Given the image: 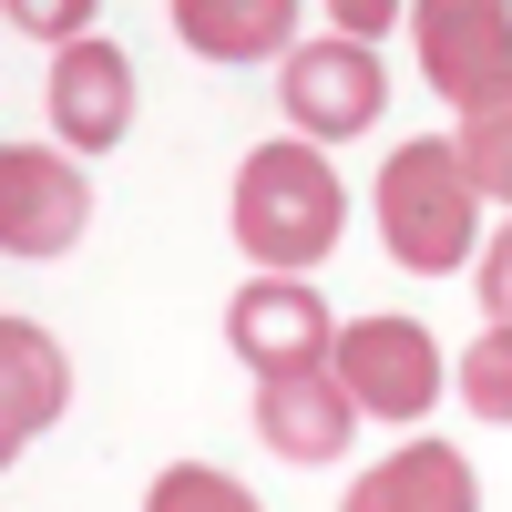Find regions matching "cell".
Instances as JSON below:
<instances>
[{"label":"cell","mask_w":512,"mask_h":512,"mask_svg":"<svg viewBox=\"0 0 512 512\" xmlns=\"http://www.w3.org/2000/svg\"><path fill=\"white\" fill-rule=\"evenodd\" d=\"M0 359H11V410H0V441H31L41 420L62 410V349H52L31 318H11V328H0Z\"/></svg>","instance_id":"obj_12"},{"label":"cell","mask_w":512,"mask_h":512,"mask_svg":"<svg viewBox=\"0 0 512 512\" xmlns=\"http://www.w3.org/2000/svg\"><path fill=\"white\" fill-rule=\"evenodd\" d=\"M461 400L482 420H512V328H482L472 349H461Z\"/></svg>","instance_id":"obj_14"},{"label":"cell","mask_w":512,"mask_h":512,"mask_svg":"<svg viewBox=\"0 0 512 512\" xmlns=\"http://www.w3.org/2000/svg\"><path fill=\"white\" fill-rule=\"evenodd\" d=\"M482 308H492V328H512V226L482 246Z\"/></svg>","instance_id":"obj_16"},{"label":"cell","mask_w":512,"mask_h":512,"mask_svg":"<svg viewBox=\"0 0 512 512\" xmlns=\"http://www.w3.org/2000/svg\"><path fill=\"white\" fill-rule=\"evenodd\" d=\"M175 31L205 62H267L287 41V0H175Z\"/></svg>","instance_id":"obj_11"},{"label":"cell","mask_w":512,"mask_h":512,"mask_svg":"<svg viewBox=\"0 0 512 512\" xmlns=\"http://www.w3.org/2000/svg\"><path fill=\"white\" fill-rule=\"evenodd\" d=\"M226 338H236V359L256 379H297V369L328 359V308H318L308 277H256L226 308Z\"/></svg>","instance_id":"obj_5"},{"label":"cell","mask_w":512,"mask_h":512,"mask_svg":"<svg viewBox=\"0 0 512 512\" xmlns=\"http://www.w3.org/2000/svg\"><path fill=\"white\" fill-rule=\"evenodd\" d=\"M420 52H431V82L461 113L512 93V11H492V0H431L420 11Z\"/></svg>","instance_id":"obj_4"},{"label":"cell","mask_w":512,"mask_h":512,"mask_svg":"<svg viewBox=\"0 0 512 512\" xmlns=\"http://www.w3.org/2000/svg\"><path fill=\"white\" fill-rule=\"evenodd\" d=\"M369 31H390V11L379 0H338V41H369Z\"/></svg>","instance_id":"obj_17"},{"label":"cell","mask_w":512,"mask_h":512,"mask_svg":"<svg viewBox=\"0 0 512 512\" xmlns=\"http://www.w3.org/2000/svg\"><path fill=\"white\" fill-rule=\"evenodd\" d=\"M256 431H267V451H287V461H338L349 451V390H338L328 369L267 379V390H256Z\"/></svg>","instance_id":"obj_9"},{"label":"cell","mask_w":512,"mask_h":512,"mask_svg":"<svg viewBox=\"0 0 512 512\" xmlns=\"http://www.w3.org/2000/svg\"><path fill=\"white\" fill-rule=\"evenodd\" d=\"M379 103H390V82H379V52H369V41H308V52L287 62V113H297V134H308V144L379 123Z\"/></svg>","instance_id":"obj_6"},{"label":"cell","mask_w":512,"mask_h":512,"mask_svg":"<svg viewBox=\"0 0 512 512\" xmlns=\"http://www.w3.org/2000/svg\"><path fill=\"white\" fill-rule=\"evenodd\" d=\"M52 123L82 154L123 144V123H134V62H123L113 41H72V52L52 62Z\"/></svg>","instance_id":"obj_8"},{"label":"cell","mask_w":512,"mask_h":512,"mask_svg":"<svg viewBox=\"0 0 512 512\" xmlns=\"http://www.w3.org/2000/svg\"><path fill=\"white\" fill-rule=\"evenodd\" d=\"M338 512H482V482H472V461H461V451L410 441L400 461H379Z\"/></svg>","instance_id":"obj_10"},{"label":"cell","mask_w":512,"mask_h":512,"mask_svg":"<svg viewBox=\"0 0 512 512\" xmlns=\"http://www.w3.org/2000/svg\"><path fill=\"white\" fill-rule=\"evenodd\" d=\"M82 175L62 154H31V144H11L0 154V246L11 256H62L72 236H82Z\"/></svg>","instance_id":"obj_7"},{"label":"cell","mask_w":512,"mask_h":512,"mask_svg":"<svg viewBox=\"0 0 512 512\" xmlns=\"http://www.w3.org/2000/svg\"><path fill=\"white\" fill-rule=\"evenodd\" d=\"M461 175H472L482 195L512 205V93L482 103V113H461Z\"/></svg>","instance_id":"obj_13"},{"label":"cell","mask_w":512,"mask_h":512,"mask_svg":"<svg viewBox=\"0 0 512 512\" xmlns=\"http://www.w3.org/2000/svg\"><path fill=\"white\" fill-rule=\"evenodd\" d=\"M82 21H93V11H31V0L11 11V31H52V41H62V31H82Z\"/></svg>","instance_id":"obj_18"},{"label":"cell","mask_w":512,"mask_h":512,"mask_svg":"<svg viewBox=\"0 0 512 512\" xmlns=\"http://www.w3.org/2000/svg\"><path fill=\"white\" fill-rule=\"evenodd\" d=\"M472 216H482V185L461 175V144H400L379 164V236L410 277H451L472 256Z\"/></svg>","instance_id":"obj_2"},{"label":"cell","mask_w":512,"mask_h":512,"mask_svg":"<svg viewBox=\"0 0 512 512\" xmlns=\"http://www.w3.org/2000/svg\"><path fill=\"white\" fill-rule=\"evenodd\" d=\"M338 226H349V195H338L318 144H256L246 154V175H236V246L267 277L318 267V256L338 246Z\"/></svg>","instance_id":"obj_1"},{"label":"cell","mask_w":512,"mask_h":512,"mask_svg":"<svg viewBox=\"0 0 512 512\" xmlns=\"http://www.w3.org/2000/svg\"><path fill=\"white\" fill-rule=\"evenodd\" d=\"M328 359H338L328 379L369 420H420V410L441 400V349H431V328H410V318H359Z\"/></svg>","instance_id":"obj_3"},{"label":"cell","mask_w":512,"mask_h":512,"mask_svg":"<svg viewBox=\"0 0 512 512\" xmlns=\"http://www.w3.org/2000/svg\"><path fill=\"white\" fill-rule=\"evenodd\" d=\"M144 512H256V492L226 482V472H205V461H185V472H164V482H154Z\"/></svg>","instance_id":"obj_15"}]
</instances>
